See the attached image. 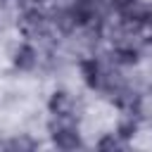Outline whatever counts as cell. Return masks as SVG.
<instances>
[{
  "mask_svg": "<svg viewBox=\"0 0 152 152\" xmlns=\"http://www.w3.org/2000/svg\"><path fill=\"white\" fill-rule=\"evenodd\" d=\"M97 147L100 150H126L128 147V140H124L119 133H107L97 140Z\"/></svg>",
  "mask_w": 152,
  "mask_h": 152,
  "instance_id": "obj_8",
  "label": "cell"
},
{
  "mask_svg": "<svg viewBox=\"0 0 152 152\" xmlns=\"http://www.w3.org/2000/svg\"><path fill=\"white\" fill-rule=\"evenodd\" d=\"M17 26L19 31L26 36V38H45L48 31H50V19L48 14H43L40 10L31 7V10H24L17 19Z\"/></svg>",
  "mask_w": 152,
  "mask_h": 152,
  "instance_id": "obj_2",
  "label": "cell"
},
{
  "mask_svg": "<svg viewBox=\"0 0 152 152\" xmlns=\"http://www.w3.org/2000/svg\"><path fill=\"white\" fill-rule=\"evenodd\" d=\"M48 109L52 116H69V119H78L76 114V100L71 93L66 90H55L48 100Z\"/></svg>",
  "mask_w": 152,
  "mask_h": 152,
  "instance_id": "obj_4",
  "label": "cell"
},
{
  "mask_svg": "<svg viewBox=\"0 0 152 152\" xmlns=\"http://www.w3.org/2000/svg\"><path fill=\"white\" fill-rule=\"evenodd\" d=\"M5 2H14V0H5Z\"/></svg>",
  "mask_w": 152,
  "mask_h": 152,
  "instance_id": "obj_10",
  "label": "cell"
},
{
  "mask_svg": "<svg viewBox=\"0 0 152 152\" xmlns=\"http://www.w3.org/2000/svg\"><path fill=\"white\" fill-rule=\"evenodd\" d=\"M78 69H81V76L83 81L88 83V88H95V90H102L104 83H107V76H109V66H104L97 57H83L78 62Z\"/></svg>",
  "mask_w": 152,
  "mask_h": 152,
  "instance_id": "obj_3",
  "label": "cell"
},
{
  "mask_svg": "<svg viewBox=\"0 0 152 152\" xmlns=\"http://www.w3.org/2000/svg\"><path fill=\"white\" fill-rule=\"evenodd\" d=\"M0 145H2V138H0Z\"/></svg>",
  "mask_w": 152,
  "mask_h": 152,
  "instance_id": "obj_11",
  "label": "cell"
},
{
  "mask_svg": "<svg viewBox=\"0 0 152 152\" xmlns=\"http://www.w3.org/2000/svg\"><path fill=\"white\" fill-rule=\"evenodd\" d=\"M0 147H5V150H36L38 142L28 135H14V138H7Z\"/></svg>",
  "mask_w": 152,
  "mask_h": 152,
  "instance_id": "obj_7",
  "label": "cell"
},
{
  "mask_svg": "<svg viewBox=\"0 0 152 152\" xmlns=\"http://www.w3.org/2000/svg\"><path fill=\"white\" fill-rule=\"evenodd\" d=\"M12 19H14V14H12L5 5H0V31H2V28H7L10 24H14Z\"/></svg>",
  "mask_w": 152,
  "mask_h": 152,
  "instance_id": "obj_9",
  "label": "cell"
},
{
  "mask_svg": "<svg viewBox=\"0 0 152 152\" xmlns=\"http://www.w3.org/2000/svg\"><path fill=\"white\" fill-rule=\"evenodd\" d=\"M138 131V114H124L116 124V133L124 138V140H131Z\"/></svg>",
  "mask_w": 152,
  "mask_h": 152,
  "instance_id": "obj_6",
  "label": "cell"
},
{
  "mask_svg": "<svg viewBox=\"0 0 152 152\" xmlns=\"http://www.w3.org/2000/svg\"><path fill=\"white\" fill-rule=\"evenodd\" d=\"M48 128H50L52 145H55L57 150H66V152H69V150L83 147L76 119H69V116H52V121H50Z\"/></svg>",
  "mask_w": 152,
  "mask_h": 152,
  "instance_id": "obj_1",
  "label": "cell"
},
{
  "mask_svg": "<svg viewBox=\"0 0 152 152\" xmlns=\"http://www.w3.org/2000/svg\"><path fill=\"white\" fill-rule=\"evenodd\" d=\"M12 64L19 71H33L36 64H38V50L31 43H19L14 55H12Z\"/></svg>",
  "mask_w": 152,
  "mask_h": 152,
  "instance_id": "obj_5",
  "label": "cell"
}]
</instances>
